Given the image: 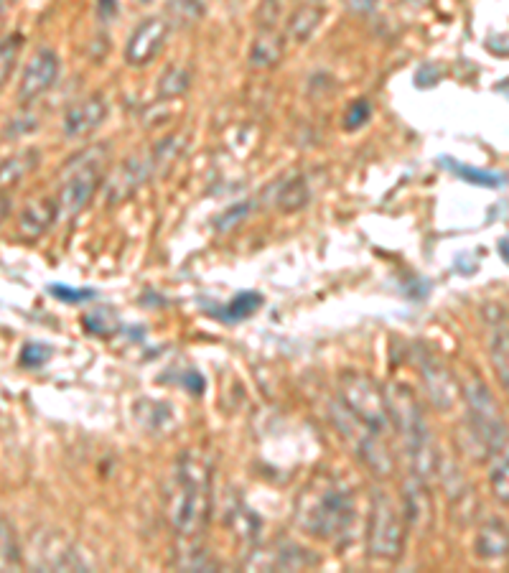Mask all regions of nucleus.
Instances as JSON below:
<instances>
[{"label":"nucleus","mask_w":509,"mask_h":573,"mask_svg":"<svg viewBox=\"0 0 509 573\" xmlns=\"http://www.w3.org/2000/svg\"><path fill=\"white\" fill-rule=\"evenodd\" d=\"M331 413L359 459L375 474L387 477L392 472V451L385 441L387 431H390L385 393H380L367 375L347 372L339 382V395H336Z\"/></svg>","instance_id":"f257e3e1"},{"label":"nucleus","mask_w":509,"mask_h":573,"mask_svg":"<svg viewBox=\"0 0 509 573\" xmlns=\"http://www.w3.org/2000/svg\"><path fill=\"white\" fill-rule=\"evenodd\" d=\"M357 505L352 489L334 477H319L308 484L296 502V523L303 533L321 540H336L349 533Z\"/></svg>","instance_id":"f03ea898"},{"label":"nucleus","mask_w":509,"mask_h":573,"mask_svg":"<svg viewBox=\"0 0 509 573\" xmlns=\"http://www.w3.org/2000/svg\"><path fill=\"white\" fill-rule=\"evenodd\" d=\"M212 472L199 456L184 454L176 461L174 487L168 489V523L184 538H194L204 530L212 510Z\"/></svg>","instance_id":"7ed1b4c3"},{"label":"nucleus","mask_w":509,"mask_h":573,"mask_svg":"<svg viewBox=\"0 0 509 573\" xmlns=\"http://www.w3.org/2000/svg\"><path fill=\"white\" fill-rule=\"evenodd\" d=\"M387 416L390 426L398 428L400 439H403L405 451H408L413 469L420 479H426L431 469L436 467V451H433L431 431L423 411H420L418 398L408 385H392L385 393Z\"/></svg>","instance_id":"20e7f679"},{"label":"nucleus","mask_w":509,"mask_h":573,"mask_svg":"<svg viewBox=\"0 0 509 573\" xmlns=\"http://www.w3.org/2000/svg\"><path fill=\"white\" fill-rule=\"evenodd\" d=\"M107 163H110V148L105 143L84 148L77 156L69 158L62 171V186H59V212L67 217H77L90 199L95 197L97 186L102 184Z\"/></svg>","instance_id":"39448f33"},{"label":"nucleus","mask_w":509,"mask_h":573,"mask_svg":"<svg viewBox=\"0 0 509 573\" xmlns=\"http://www.w3.org/2000/svg\"><path fill=\"white\" fill-rule=\"evenodd\" d=\"M466 403H469V426L476 444H482V449L492 456L502 454L507 446V431L499 418L497 400L482 380H471L466 385Z\"/></svg>","instance_id":"423d86ee"},{"label":"nucleus","mask_w":509,"mask_h":573,"mask_svg":"<svg viewBox=\"0 0 509 573\" xmlns=\"http://www.w3.org/2000/svg\"><path fill=\"white\" fill-rule=\"evenodd\" d=\"M405 535L408 530H405L403 512L398 510V505L385 495L375 497L370 530H367L370 556L380 558V561H398L405 551Z\"/></svg>","instance_id":"0eeeda50"},{"label":"nucleus","mask_w":509,"mask_h":573,"mask_svg":"<svg viewBox=\"0 0 509 573\" xmlns=\"http://www.w3.org/2000/svg\"><path fill=\"white\" fill-rule=\"evenodd\" d=\"M168 31H171V26L161 16H151L146 21H140L138 29L130 34L128 46H125V62L130 67H146V64H151L161 54L163 46H166Z\"/></svg>","instance_id":"6e6552de"},{"label":"nucleus","mask_w":509,"mask_h":573,"mask_svg":"<svg viewBox=\"0 0 509 573\" xmlns=\"http://www.w3.org/2000/svg\"><path fill=\"white\" fill-rule=\"evenodd\" d=\"M56 77H59V57H56V51H36L31 64L23 72L21 87H18V102H23V105L36 102L56 85Z\"/></svg>","instance_id":"1a4fd4ad"},{"label":"nucleus","mask_w":509,"mask_h":573,"mask_svg":"<svg viewBox=\"0 0 509 573\" xmlns=\"http://www.w3.org/2000/svg\"><path fill=\"white\" fill-rule=\"evenodd\" d=\"M153 174V161L151 158H128L115 174H112L110 184H107V204H120L130 199L140 186L146 184L148 176Z\"/></svg>","instance_id":"9d476101"},{"label":"nucleus","mask_w":509,"mask_h":573,"mask_svg":"<svg viewBox=\"0 0 509 573\" xmlns=\"http://www.w3.org/2000/svg\"><path fill=\"white\" fill-rule=\"evenodd\" d=\"M107 118V105L100 95L87 97V100L77 102L67 110L64 115V135L79 141V138H87L90 133H95Z\"/></svg>","instance_id":"9b49d317"},{"label":"nucleus","mask_w":509,"mask_h":573,"mask_svg":"<svg viewBox=\"0 0 509 573\" xmlns=\"http://www.w3.org/2000/svg\"><path fill=\"white\" fill-rule=\"evenodd\" d=\"M39 568H54V571H74L77 568V571H84L87 563L62 535L49 533L44 535V540H39Z\"/></svg>","instance_id":"f8f14e48"},{"label":"nucleus","mask_w":509,"mask_h":573,"mask_svg":"<svg viewBox=\"0 0 509 573\" xmlns=\"http://www.w3.org/2000/svg\"><path fill=\"white\" fill-rule=\"evenodd\" d=\"M133 416L138 426L151 436H168L176 431V416L171 411V405L161 403V400L140 398L133 405Z\"/></svg>","instance_id":"ddd939ff"},{"label":"nucleus","mask_w":509,"mask_h":573,"mask_svg":"<svg viewBox=\"0 0 509 573\" xmlns=\"http://www.w3.org/2000/svg\"><path fill=\"white\" fill-rule=\"evenodd\" d=\"M420 372L426 377L428 393H431L433 403L441 408V411H448L456 400V382L451 377V372L441 365L438 360H433L431 354H423V360H420Z\"/></svg>","instance_id":"4468645a"},{"label":"nucleus","mask_w":509,"mask_h":573,"mask_svg":"<svg viewBox=\"0 0 509 573\" xmlns=\"http://www.w3.org/2000/svg\"><path fill=\"white\" fill-rule=\"evenodd\" d=\"M56 214H59V202L51 197L28 202L26 209L18 217V230L26 237H41L51 225H54Z\"/></svg>","instance_id":"2eb2a0df"},{"label":"nucleus","mask_w":509,"mask_h":573,"mask_svg":"<svg viewBox=\"0 0 509 573\" xmlns=\"http://www.w3.org/2000/svg\"><path fill=\"white\" fill-rule=\"evenodd\" d=\"M321 21H324V8L316 6V3H301L296 11L288 13L286 39L293 41V44H306L316 34Z\"/></svg>","instance_id":"dca6fc26"},{"label":"nucleus","mask_w":509,"mask_h":573,"mask_svg":"<svg viewBox=\"0 0 509 573\" xmlns=\"http://www.w3.org/2000/svg\"><path fill=\"white\" fill-rule=\"evenodd\" d=\"M36 166H39V151L36 148H26V151H18L13 156L3 158L0 161V191L21 184Z\"/></svg>","instance_id":"f3484780"},{"label":"nucleus","mask_w":509,"mask_h":573,"mask_svg":"<svg viewBox=\"0 0 509 573\" xmlns=\"http://www.w3.org/2000/svg\"><path fill=\"white\" fill-rule=\"evenodd\" d=\"M286 44L275 31H260V36L250 46V64L255 69H273L283 59Z\"/></svg>","instance_id":"a211bd4d"},{"label":"nucleus","mask_w":509,"mask_h":573,"mask_svg":"<svg viewBox=\"0 0 509 573\" xmlns=\"http://www.w3.org/2000/svg\"><path fill=\"white\" fill-rule=\"evenodd\" d=\"M476 553L487 561H497V558L507 556V525L492 520L484 525L476 535Z\"/></svg>","instance_id":"6ab92c4d"},{"label":"nucleus","mask_w":509,"mask_h":573,"mask_svg":"<svg viewBox=\"0 0 509 573\" xmlns=\"http://www.w3.org/2000/svg\"><path fill=\"white\" fill-rule=\"evenodd\" d=\"M23 563L21 543L11 520L0 517V571H16Z\"/></svg>","instance_id":"aec40b11"},{"label":"nucleus","mask_w":509,"mask_h":573,"mask_svg":"<svg viewBox=\"0 0 509 573\" xmlns=\"http://www.w3.org/2000/svg\"><path fill=\"white\" fill-rule=\"evenodd\" d=\"M191 87V72L181 64H171L166 72L158 77V97L161 100H176V97L186 95Z\"/></svg>","instance_id":"412c9836"},{"label":"nucleus","mask_w":509,"mask_h":573,"mask_svg":"<svg viewBox=\"0 0 509 573\" xmlns=\"http://www.w3.org/2000/svg\"><path fill=\"white\" fill-rule=\"evenodd\" d=\"M260 306H263V296L260 293H255V291H242V293H237L235 298H232L230 304L224 306L222 311H219V319L222 321H245V319H250L252 314H258L260 311Z\"/></svg>","instance_id":"4be33fe9"},{"label":"nucleus","mask_w":509,"mask_h":573,"mask_svg":"<svg viewBox=\"0 0 509 573\" xmlns=\"http://www.w3.org/2000/svg\"><path fill=\"white\" fill-rule=\"evenodd\" d=\"M308 199H311V191H308L306 181H303L301 176H296V179H291L288 184H283L278 191L280 212H298V209L306 207Z\"/></svg>","instance_id":"5701e85b"},{"label":"nucleus","mask_w":509,"mask_h":573,"mask_svg":"<svg viewBox=\"0 0 509 573\" xmlns=\"http://www.w3.org/2000/svg\"><path fill=\"white\" fill-rule=\"evenodd\" d=\"M405 507H408L410 523L418 525V528L431 517V500H428V492L423 489V484H408V489H405Z\"/></svg>","instance_id":"b1692460"},{"label":"nucleus","mask_w":509,"mask_h":573,"mask_svg":"<svg viewBox=\"0 0 509 573\" xmlns=\"http://www.w3.org/2000/svg\"><path fill=\"white\" fill-rule=\"evenodd\" d=\"M443 166H446L451 174L461 176L466 184H474V186H489V189H497V186H502V181H504L502 174L471 169V166H464V163H459V161H451V158H443Z\"/></svg>","instance_id":"393cba45"},{"label":"nucleus","mask_w":509,"mask_h":573,"mask_svg":"<svg viewBox=\"0 0 509 573\" xmlns=\"http://www.w3.org/2000/svg\"><path fill=\"white\" fill-rule=\"evenodd\" d=\"M288 6L291 0H260L258 11H255V23L260 31H275L280 23L288 18Z\"/></svg>","instance_id":"a878e982"},{"label":"nucleus","mask_w":509,"mask_h":573,"mask_svg":"<svg viewBox=\"0 0 509 573\" xmlns=\"http://www.w3.org/2000/svg\"><path fill=\"white\" fill-rule=\"evenodd\" d=\"M23 39L21 36H8V39L0 41V90L6 87V82L11 79L13 69H16L18 54H21Z\"/></svg>","instance_id":"bb28decb"},{"label":"nucleus","mask_w":509,"mask_h":573,"mask_svg":"<svg viewBox=\"0 0 509 573\" xmlns=\"http://www.w3.org/2000/svg\"><path fill=\"white\" fill-rule=\"evenodd\" d=\"M492 362H494V370H497L499 385H502V388L507 390V385H509V377H507L509 360H507V329H504V324L499 326V329H494Z\"/></svg>","instance_id":"cd10ccee"},{"label":"nucleus","mask_w":509,"mask_h":573,"mask_svg":"<svg viewBox=\"0 0 509 573\" xmlns=\"http://www.w3.org/2000/svg\"><path fill=\"white\" fill-rule=\"evenodd\" d=\"M51 354H54V349L49 344L28 342L21 349V365L28 367V370H39V367H44L51 360Z\"/></svg>","instance_id":"c85d7f7f"},{"label":"nucleus","mask_w":509,"mask_h":573,"mask_svg":"<svg viewBox=\"0 0 509 573\" xmlns=\"http://www.w3.org/2000/svg\"><path fill=\"white\" fill-rule=\"evenodd\" d=\"M489 482H492V489L494 495L499 497V502L502 505H507V451H502V454L494 456V464H492V472H489Z\"/></svg>","instance_id":"c756f323"},{"label":"nucleus","mask_w":509,"mask_h":573,"mask_svg":"<svg viewBox=\"0 0 509 573\" xmlns=\"http://www.w3.org/2000/svg\"><path fill=\"white\" fill-rule=\"evenodd\" d=\"M181 148H184V143H181L179 135H171V138H166V141L158 143L156 151L151 153L153 171H156V166H168V163H174V158L179 156Z\"/></svg>","instance_id":"7c9ffc66"},{"label":"nucleus","mask_w":509,"mask_h":573,"mask_svg":"<svg viewBox=\"0 0 509 573\" xmlns=\"http://www.w3.org/2000/svg\"><path fill=\"white\" fill-rule=\"evenodd\" d=\"M372 118V105L367 100H354L352 105H349L347 115H344V128L347 130H354V128H362L367 120Z\"/></svg>","instance_id":"2f4dec72"},{"label":"nucleus","mask_w":509,"mask_h":573,"mask_svg":"<svg viewBox=\"0 0 509 573\" xmlns=\"http://www.w3.org/2000/svg\"><path fill=\"white\" fill-rule=\"evenodd\" d=\"M168 8L174 11L176 18H181V21H186V23L199 21V18L204 16L202 0H171Z\"/></svg>","instance_id":"473e14b6"},{"label":"nucleus","mask_w":509,"mask_h":573,"mask_svg":"<svg viewBox=\"0 0 509 573\" xmlns=\"http://www.w3.org/2000/svg\"><path fill=\"white\" fill-rule=\"evenodd\" d=\"M49 293L51 296L59 298V301H67V304H82V301H90V298H95V291H79V288L62 286V283H54V286H49Z\"/></svg>","instance_id":"72a5a7b5"},{"label":"nucleus","mask_w":509,"mask_h":573,"mask_svg":"<svg viewBox=\"0 0 509 573\" xmlns=\"http://www.w3.org/2000/svg\"><path fill=\"white\" fill-rule=\"evenodd\" d=\"M176 380H179V385H184V388L189 390L191 395H202L204 385H207V382H204V377H202V372L194 370V367H189V370H186L181 377H176Z\"/></svg>","instance_id":"f704fd0d"},{"label":"nucleus","mask_w":509,"mask_h":573,"mask_svg":"<svg viewBox=\"0 0 509 573\" xmlns=\"http://www.w3.org/2000/svg\"><path fill=\"white\" fill-rule=\"evenodd\" d=\"M250 212V207H247V202H242V204H237V207H232V209H227V212L222 214L217 220V230H230L232 225H237V222L245 217V214Z\"/></svg>","instance_id":"c9c22d12"},{"label":"nucleus","mask_w":509,"mask_h":573,"mask_svg":"<svg viewBox=\"0 0 509 573\" xmlns=\"http://www.w3.org/2000/svg\"><path fill=\"white\" fill-rule=\"evenodd\" d=\"M118 16V0H97V18L102 23H110Z\"/></svg>","instance_id":"e433bc0d"},{"label":"nucleus","mask_w":509,"mask_h":573,"mask_svg":"<svg viewBox=\"0 0 509 573\" xmlns=\"http://www.w3.org/2000/svg\"><path fill=\"white\" fill-rule=\"evenodd\" d=\"M349 6L357 13H370L377 6V0H349Z\"/></svg>","instance_id":"4c0bfd02"},{"label":"nucleus","mask_w":509,"mask_h":573,"mask_svg":"<svg viewBox=\"0 0 509 573\" xmlns=\"http://www.w3.org/2000/svg\"><path fill=\"white\" fill-rule=\"evenodd\" d=\"M8 212H11V197H8L6 191H0V222L6 220Z\"/></svg>","instance_id":"58836bf2"},{"label":"nucleus","mask_w":509,"mask_h":573,"mask_svg":"<svg viewBox=\"0 0 509 573\" xmlns=\"http://www.w3.org/2000/svg\"><path fill=\"white\" fill-rule=\"evenodd\" d=\"M8 8H11V0H0V23H3V18H6Z\"/></svg>","instance_id":"ea45409f"},{"label":"nucleus","mask_w":509,"mask_h":573,"mask_svg":"<svg viewBox=\"0 0 509 573\" xmlns=\"http://www.w3.org/2000/svg\"><path fill=\"white\" fill-rule=\"evenodd\" d=\"M499 248H502V258L507 260V237H504V240L499 242Z\"/></svg>","instance_id":"a19ab883"},{"label":"nucleus","mask_w":509,"mask_h":573,"mask_svg":"<svg viewBox=\"0 0 509 573\" xmlns=\"http://www.w3.org/2000/svg\"><path fill=\"white\" fill-rule=\"evenodd\" d=\"M143 3H148V0H143Z\"/></svg>","instance_id":"79ce46f5"}]
</instances>
